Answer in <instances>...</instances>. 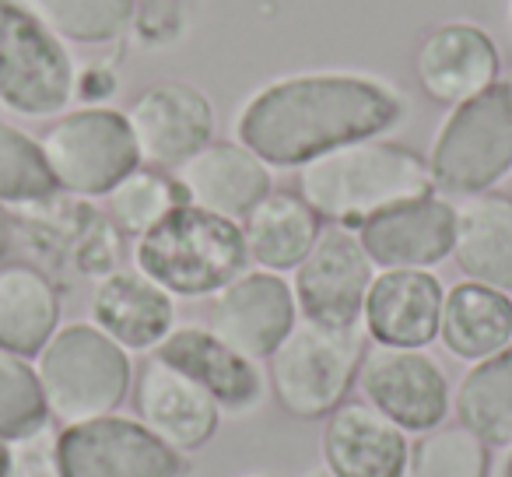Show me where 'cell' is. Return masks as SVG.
Instances as JSON below:
<instances>
[{"label":"cell","mask_w":512,"mask_h":477,"mask_svg":"<svg viewBox=\"0 0 512 477\" xmlns=\"http://www.w3.org/2000/svg\"><path fill=\"white\" fill-rule=\"evenodd\" d=\"M53 425L32 358L0 348V442H22Z\"/></svg>","instance_id":"cell-30"},{"label":"cell","mask_w":512,"mask_h":477,"mask_svg":"<svg viewBox=\"0 0 512 477\" xmlns=\"http://www.w3.org/2000/svg\"><path fill=\"white\" fill-rule=\"evenodd\" d=\"M372 278H376V264L369 260L355 228L323 225L309 257L292 271L299 320L320 323V327H362Z\"/></svg>","instance_id":"cell-11"},{"label":"cell","mask_w":512,"mask_h":477,"mask_svg":"<svg viewBox=\"0 0 512 477\" xmlns=\"http://www.w3.org/2000/svg\"><path fill=\"white\" fill-rule=\"evenodd\" d=\"M365 344L369 337L362 327H320L299 320L281 348L267 358L274 400L292 418H327L355 390Z\"/></svg>","instance_id":"cell-7"},{"label":"cell","mask_w":512,"mask_h":477,"mask_svg":"<svg viewBox=\"0 0 512 477\" xmlns=\"http://www.w3.org/2000/svg\"><path fill=\"white\" fill-rule=\"evenodd\" d=\"M60 330V292L36 264H0V348L36 358Z\"/></svg>","instance_id":"cell-25"},{"label":"cell","mask_w":512,"mask_h":477,"mask_svg":"<svg viewBox=\"0 0 512 477\" xmlns=\"http://www.w3.org/2000/svg\"><path fill=\"white\" fill-rule=\"evenodd\" d=\"M32 362L57 425H78L120 411L137 372L134 355L102 334L92 320L60 323Z\"/></svg>","instance_id":"cell-4"},{"label":"cell","mask_w":512,"mask_h":477,"mask_svg":"<svg viewBox=\"0 0 512 477\" xmlns=\"http://www.w3.org/2000/svg\"><path fill=\"white\" fill-rule=\"evenodd\" d=\"M57 432H39L32 439L11 442L15 446V477H60L57 470V446H53Z\"/></svg>","instance_id":"cell-32"},{"label":"cell","mask_w":512,"mask_h":477,"mask_svg":"<svg viewBox=\"0 0 512 477\" xmlns=\"http://www.w3.org/2000/svg\"><path fill=\"white\" fill-rule=\"evenodd\" d=\"M453 414L488 449L512 446V344L463 372L453 386Z\"/></svg>","instance_id":"cell-26"},{"label":"cell","mask_w":512,"mask_h":477,"mask_svg":"<svg viewBox=\"0 0 512 477\" xmlns=\"http://www.w3.org/2000/svg\"><path fill=\"white\" fill-rule=\"evenodd\" d=\"M411 116L397 81L376 71L316 67L264 81L235 109L232 134L271 169H295L344 144L390 137Z\"/></svg>","instance_id":"cell-1"},{"label":"cell","mask_w":512,"mask_h":477,"mask_svg":"<svg viewBox=\"0 0 512 477\" xmlns=\"http://www.w3.org/2000/svg\"><path fill=\"white\" fill-rule=\"evenodd\" d=\"M355 390L407 435H425L446 425L453 411V379L428 348L365 344Z\"/></svg>","instance_id":"cell-10"},{"label":"cell","mask_w":512,"mask_h":477,"mask_svg":"<svg viewBox=\"0 0 512 477\" xmlns=\"http://www.w3.org/2000/svg\"><path fill=\"white\" fill-rule=\"evenodd\" d=\"M453 260L460 274L477 285L512 295V197L474 193L456 204Z\"/></svg>","instance_id":"cell-22"},{"label":"cell","mask_w":512,"mask_h":477,"mask_svg":"<svg viewBox=\"0 0 512 477\" xmlns=\"http://www.w3.org/2000/svg\"><path fill=\"white\" fill-rule=\"evenodd\" d=\"M8 246H11V214L8 207L0 204V257L8 253Z\"/></svg>","instance_id":"cell-34"},{"label":"cell","mask_w":512,"mask_h":477,"mask_svg":"<svg viewBox=\"0 0 512 477\" xmlns=\"http://www.w3.org/2000/svg\"><path fill=\"white\" fill-rule=\"evenodd\" d=\"M239 225L249 267L274 274H292L323 232V218L302 200L299 190H271Z\"/></svg>","instance_id":"cell-23"},{"label":"cell","mask_w":512,"mask_h":477,"mask_svg":"<svg viewBox=\"0 0 512 477\" xmlns=\"http://www.w3.org/2000/svg\"><path fill=\"white\" fill-rule=\"evenodd\" d=\"M295 323H299V306L292 281L260 267H246L239 278L214 292L207 309V327L256 362H267L295 330Z\"/></svg>","instance_id":"cell-14"},{"label":"cell","mask_w":512,"mask_h":477,"mask_svg":"<svg viewBox=\"0 0 512 477\" xmlns=\"http://www.w3.org/2000/svg\"><path fill=\"white\" fill-rule=\"evenodd\" d=\"M411 71L435 106L453 109L502 81V50L481 22L446 18L418 39Z\"/></svg>","instance_id":"cell-13"},{"label":"cell","mask_w":512,"mask_h":477,"mask_svg":"<svg viewBox=\"0 0 512 477\" xmlns=\"http://www.w3.org/2000/svg\"><path fill=\"white\" fill-rule=\"evenodd\" d=\"M509 18H512V0H509Z\"/></svg>","instance_id":"cell-37"},{"label":"cell","mask_w":512,"mask_h":477,"mask_svg":"<svg viewBox=\"0 0 512 477\" xmlns=\"http://www.w3.org/2000/svg\"><path fill=\"white\" fill-rule=\"evenodd\" d=\"M505 88H509V92H512V67H509V78H505Z\"/></svg>","instance_id":"cell-36"},{"label":"cell","mask_w":512,"mask_h":477,"mask_svg":"<svg viewBox=\"0 0 512 477\" xmlns=\"http://www.w3.org/2000/svg\"><path fill=\"white\" fill-rule=\"evenodd\" d=\"M439 341L467 365L505 351L512 344V295L467 278L446 288Z\"/></svg>","instance_id":"cell-24"},{"label":"cell","mask_w":512,"mask_h":477,"mask_svg":"<svg viewBox=\"0 0 512 477\" xmlns=\"http://www.w3.org/2000/svg\"><path fill=\"white\" fill-rule=\"evenodd\" d=\"M39 144L60 193L78 200H102L120 179L144 165L127 109L106 102L60 113L43 130Z\"/></svg>","instance_id":"cell-8"},{"label":"cell","mask_w":512,"mask_h":477,"mask_svg":"<svg viewBox=\"0 0 512 477\" xmlns=\"http://www.w3.org/2000/svg\"><path fill=\"white\" fill-rule=\"evenodd\" d=\"M130 400H134V418L144 421V428L155 432L165 446L186 456L204 449L225 418L204 386H197L186 372L172 369L158 355H148L137 365Z\"/></svg>","instance_id":"cell-17"},{"label":"cell","mask_w":512,"mask_h":477,"mask_svg":"<svg viewBox=\"0 0 512 477\" xmlns=\"http://www.w3.org/2000/svg\"><path fill=\"white\" fill-rule=\"evenodd\" d=\"M74 46H113L130 32L137 0H15Z\"/></svg>","instance_id":"cell-27"},{"label":"cell","mask_w":512,"mask_h":477,"mask_svg":"<svg viewBox=\"0 0 512 477\" xmlns=\"http://www.w3.org/2000/svg\"><path fill=\"white\" fill-rule=\"evenodd\" d=\"M495 477H512V446L505 449V460H502V467H498Z\"/></svg>","instance_id":"cell-35"},{"label":"cell","mask_w":512,"mask_h":477,"mask_svg":"<svg viewBox=\"0 0 512 477\" xmlns=\"http://www.w3.org/2000/svg\"><path fill=\"white\" fill-rule=\"evenodd\" d=\"M60 197L39 137L0 116V204L39 207Z\"/></svg>","instance_id":"cell-28"},{"label":"cell","mask_w":512,"mask_h":477,"mask_svg":"<svg viewBox=\"0 0 512 477\" xmlns=\"http://www.w3.org/2000/svg\"><path fill=\"white\" fill-rule=\"evenodd\" d=\"M0 477H15V446L0 442Z\"/></svg>","instance_id":"cell-33"},{"label":"cell","mask_w":512,"mask_h":477,"mask_svg":"<svg viewBox=\"0 0 512 477\" xmlns=\"http://www.w3.org/2000/svg\"><path fill=\"white\" fill-rule=\"evenodd\" d=\"M71 43L36 15L0 0V109L18 120H57L78 99Z\"/></svg>","instance_id":"cell-6"},{"label":"cell","mask_w":512,"mask_h":477,"mask_svg":"<svg viewBox=\"0 0 512 477\" xmlns=\"http://www.w3.org/2000/svg\"><path fill=\"white\" fill-rule=\"evenodd\" d=\"M60 477H190V456L165 446L134 414H102L53 435Z\"/></svg>","instance_id":"cell-9"},{"label":"cell","mask_w":512,"mask_h":477,"mask_svg":"<svg viewBox=\"0 0 512 477\" xmlns=\"http://www.w3.org/2000/svg\"><path fill=\"white\" fill-rule=\"evenodd\" d=\"M376 271H435L453 260L456 204L442 193L404 200L355 228Z\"/></svg>","instance_id":"cell-15"},{"label":"cell","mask_w":512,"mask_h":477,"mask_svg":"<svg viewBox=\"0 0 512 477\" xmlns=\"http://www.w3.org/2000/svg\"><path fill=\"white\" fill-rule=\"evenodd\" d=\"M400 477H491V449L463 425H439L411 442Z\"/></svg>","instance_id":"cell-31"},{"label":"cell","mask_w":512,"mask_h":477,"mask_svg":"<svg viewBox=\"0 0 512 477\" xmlns=\"http://www.w3.org/2000/svg\"><path fill=\"white\" fill-rule=\"evenodd\" d=\"M134 267L172 299H211L249 267L242 225L204 207L179 204L134 239Z\"/></svg>","instance_id":"cell-3"},{"label":"cell","mask_w":512,"mask_h":477,"mask_svg":"<svg viewBox=\"0 0 512 477\" xmlns=\"http://www.w3.org/2000/svg\"><path fill=\"white\" fill-rule=\"evenodd\" d=\"M102 200H106V218L116 225V232L130 235V239H141L165 214L186 204L183 186L176 183V176L165 169H151V165L134 169Z\"/></svg>","instance_id":"cell-29"},{"label":"cell","mask_w":512,"mask_h":477,"mask_svg":"<svg viewBox=\"0 0 512 477\" xmlns=\"http://www.w3.org/2000/svg\"><path fill=\"white\" fill-rule=\"evenodd\" d=\"M295 190L323 225L362 228L404 200L435 193V183L421 151L393 137H369L302 165Z\"/></svg>","instance_id":"cell-2"},{"label":"cell","mask_w":512,"mask_h":477,"mask_svg":"<svg viewBox=\"0 0 512 477\" xmlns=\"http://www.w3.org/2000/svg\"><path fill=\"white\" fill-rule=\"evenodd\" d=\"M246 477H256V474H246Z\"/></svg>","instance_id":"cell-39"},{"label":"cell","mask_w":512,"mask_h":477,"mask_svg":"<svg viewBox=\"0 0 512 477\" xmlns=\"http://www.w3.org/2000/svg\"><path fill=\"white\" fill-rule=\"evenodd\" d=\"M172 369L186 372L197 386H204L228 418H246L256 407H264L271 383L267 369L256 358L235 351L228 341H221L211 327L200 323H183L162 341L155 351Z\"/></svg>","instance_id":"cell-16"},{"label":"cell","mask_w":512,"mask_h":477,"mask_svg":"<svg viewBox=\"0 0 512 477\" xmlns=\"http://www.w3.org/2000/svg\"><path fill=\"white\" fill-rule=\"evenodd\" d=\"M127 120L134 127L141 162L165 172H176L218 134V109L211 95L183 78H162L134 95Z\"/></svg>","instance_id":"cell-12"},{"label":"cell","mask_w":512,"mask_h":477,"mask_svg":"<svg viewBox=\"0 0 512 477\" xmlns=\"http://www.w3.org/2000/svg\"><path fill=\"white\" fill-rule=\"evenodd\" d=\"M172 176L183 186L186 204L232 221H242L274 190V169L235 137L232 141L214 137L207 148L186 158Z\"/></svg>","instance_id":"cell-21"},{"label":"cell","mask_w":512,"mask_h":477,"mask_svg":"<svg viewBox=\"0 0 512 477\" xmlns=\"http://www.w3.org/2000/svg\"><path fill=\"white\" fill-rule=\"evenodd\" d=\"M313 477H330V474H313Z\"/></svg>","instance_id":"cell-38"},{"label":"cell","mask_w":512,"mask_h":477,"mask_svg":"<svg viewBox=\"0 0 512 477\" xmlns=\"http://www.w3.org/2000/svg\"><path fill=\"white\" fill-rule=\"evenodd\" d=\"M446 285L435 271H376L365 295L362 330L369 344L428 348L439 341Z\"/></svg>","instance_id":"cell-20"},{"label":"cell","mask_w":512,"mask_h":477,"mask_svg":"<svg viewBox=\"0 0 512 477\" xmlns=\"http://www.w3.org/2000/svg\"><path fill=\"white\" fill-rule=\"evenodd\" d=\"M428 172L442 197H474L512 176V92L505 81L453 106L428 144Z\"/></svg>","instance_id":"cell-5"},{"label":"cell","mask_w":512,"mask_h":477,"mask_svg":"<svg viewBox=\"0 0 512 477\" xmlns=\"http://www.w3.org/2000/svg\"><path fill=\"white\" fill-rule=\"evenodd\" d=\"M320 456L330 477H400L411 435L362 397L344 400L323 418Z\"/></svg>","instance_id":"cell-19"},{"label":"cell","mask_w":512,"mask_h":477,"mask_svg":"<svg viewBox=\"0 0 512 477\" xmlns=\"http://www.w3.org/2000/svg\"><path fill=\"white\" fill-rule=\"evenodd\" d=\"M88 320L130 355H155L179 327L176 299L137 267H116L88 295Z\"/></svg>","instance_id":"cell-18"}]
</instances>
